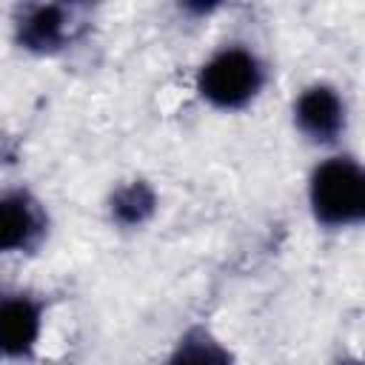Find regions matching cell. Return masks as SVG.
<instances>
[{
  "label": "cell",
  "mask_w": 365,
  "mask_h": 365,
  "mask_svg": "<svg viewBox=\"0 0 365 365\" xmlns=\"http://www.w3.org/2000/svg\"><path fill=\"white\" fill-rule=\"evenodd\" d=\"M265 86V63L245 46H222L197 71V94L220 108L240 111L257 100Z\"/></svg>",
  "instance_id": "obj_2"
},
{
  "label": "cell",
  "mask_w": 365,
  "mask_h": 365,
  "mask_svg": "<svg viewBox=\"0 0 365 365\" xmlns=\"http://www.w3.org/2000/svg\"><path fill=\"white\" fill-rule=\"evenodd\" d=\"M294 125L314 145H331L345 134L348 108L342 94L328 83H314L302 88L294 100Z\"/></svg>",
  "instance_id": "obj_4"
},
{
  "label": "cell",
  "mask_w": 365,
  "mask_h": 365,
  "mask_svg": "<svg viewBox=\"0 0 365 365\" xmlns=\"http://www.w3.org/2000/svg\"><path fill=\"white\" fill-rule=\"evenodd\" d=\"M154 205H157V194L148 182L143 180H134V182H125L114 191L111 197V220L123 228H137L143 225L151 214H154Z\"/></svg>",
  "instance_id": "obj_8"
},
{
  "label": "cell",
  "mask_w": 365,
  "mask_h": 365,
  "mask_svg": "<svg viewBox=\"0 0 365 365\" xmlns=\"http://www.w3.org/2000/svg\"><path fill=\"white\" fill-rule=\"evenodd\" d=\"M43 334V302L34 294H6L0 305V345L9 359L34 354Z\"/></svg>",
  "instance_id": "obj_6"
},
{
  "label": "cell",
  "mask_w": 365,
  "mask_h": 365,
  "mask_svg": "<svg viewBox=\"0 0 365 365\" xmlns=\"http://www.w3.org/2000/svg\"><path fill=\"white\" fill-rule=\"evenodd\" d=\"M339 365H365V359H342Z\"/></svg>",
  "instance_id": "obj_9"
},
{
  "label": "cell",
  "mask_w": 365,
  "mask_h": 365,
  "mask_svg": "<svg viewBox=\"0 0 365 365\" xmlns=\"http://www.w3.org/2000/svg\"><path fill=\"white\" fill-rule=\"evenodd\" d=\"M163 365H234V354L208 325H191L180 334Z\"/></svg>",
  "instance_id": "obj_7"
},
{
  "label": "cell",
  "mask_w": 365,
  "mask_h": 365,
  "mask_svg": "<svg viewBox=\"0 0 365 365\" xmlns=\"http://www.w3.org/2000/svg\"><path fill=\"white\" fill-rule=\"evenodd\" d=\"M83 29V20L77 17V9L57 6V3H34L23 6L20 17L14 23L17 43L34 54H54L63 51L68 43L77 40Z\"/></svg>",
  "instance_id": "obj_3"
},
{
  "label": "cell",
  "mask_w": 365,
  "mask_h": 365,
  "mask_svg": "<svg viewBox=\"0 0 365 365\" xmlns=\"http://www.w3.org/2000/svg\"><path fill=\"white\" fill-rule=\"evenodd\" d=\"M308 205L325 228L365 225V163L351 154L322 160L308 177Z\"/></svg>",
  "instance_id": "obj_1"
},
{
  "label": "cell",
  "mask_w": 365,
  "mask_h": 365,
  "mask_svg": "<svg viewBox=\"0 0 365 365\" xmlns=\"http://www.w3.org/2000/svg\"><path fill=\"white\" fill-rule=\"evenodd\" d=\"M48 234L43 202L26 188H9L0 200V248L6 254H31Z\"/></svg>",
  "instance_id": "obj_5"
}]
</instances>
